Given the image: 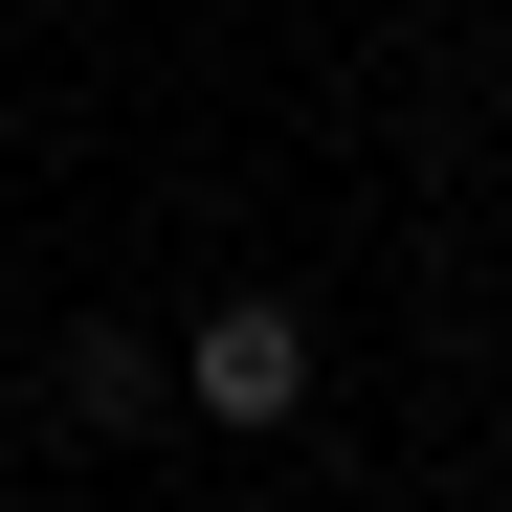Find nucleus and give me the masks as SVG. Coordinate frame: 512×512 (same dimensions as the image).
<instances>
[{
    "instance_id": "1",
    "label": "nucleus",
    "mask_w": 512,
    "mask_h": 512,
    "mask_svg": "<svg viewBox=\"0 0 512 512\" xmlns=\"http://www.w3.org/2000/svg\"><path fill=\"white\" fill-rule=\"evenodd\" d=\"M179 401H201V423H290V401H312V312H290V290H223V312L179 334Z\"/></svg>"
},
{
    "instance_id": "2",
    "label": "nucleus",
    "mask_w": 512,
    "mask_h": 512,
    "mask_svg": "<svg viewBox=\"0 0 512 512\" xmlns=\"http://www.w3.org/2000/svg\"><path fill=\"white\" fill-rule=\"evenodd\" d=\"M67 423H156V334H67Z\"/></svg>"
}]
</instances>
